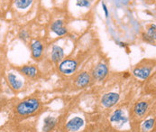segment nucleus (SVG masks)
Masks as SVG:
<instances>
[{
	"mask_svg": "<svg viewBox=\"0 0 156 132\" xmlns=\"http://www.w3.org/2000/svg\"><path fill=\"white\" fill-rule=\"evenodd\" d=\"M133 73H134V75L135 77H137L139 79H142V80H145L151 74V68H148L146 66L137 67V68L134 69Z\"/></svg>",
	"mask_w": 156,
	"mask_h": 132,
	"instance_id": "423d86ee",
	"label": "nucleus"
},
{
	"mask_svg": "<svg viewBox=\"0 0 156 132\" xmlns=\"http://www.w3.org/2000/svg\"><path fill=\"white\" fill-rule=\"evenodd\" d=\"M91 0H78L77 6H84V7H89L90 6Z\"/></svg>",
	"mask_w": 156,
	"mask_h": 132,
	"instance_id": "6ab92c4d",
	"label": "nucleus"
},
{
	"mask_svg": "<svg viewBox=\"0 0 156 132\" xmlns=\"http://www.w3.org/2000/svg\"><path fill=\"white\" fill-rule=\"evenodd\" d=\"M23 73L27 77H34L37 74V70L34 66H24L21 69Z\"/></svg>",
	"mask_w": 156,
	"mask_h": 132,
	"instance_id": "2eb2a0df",
	"label": "nucleus"
},
{
	"mask_svg": "<svg viewBox=\"0 0 156 132\" xmlns=\"http://www.w3.org/2000/svg\"><path fill=\"white\" fill-rule=\"evenodd\" d=\"M59 69L60 72L63 74H67V75L72 74L77 69V63L76 61L71 59L63 60L59 66Z\"/></svg>",
	"mask_w": 156,
	"mask_h": 132,
	"instance_id": "f03ea898",
	"label": "nucleus"
},
{
	"mask_svg": "<svg viewBox=\"0 0 156 132\" xmlns=\"http://www.w3.org/2000/svg\"><path fill=\"white\" fill-rule=\"evenodd\" d=\"M56 124V119L52 117H47L44 119V132L51 131Z\"/></svg>",
	"mask_w": 156,
	"mask_h": 132,
	"instance_id": "4468645a",
	"label": "nucleus"
},
{
	"mask_svg": "<svg viewBox=\"0 0 156 132\" xmlns=\"http://www.w3.org/2000/svg\"><path fill=\"white\" fill-rule=\"evenodd\" d=\"M119 100V95L117 93L115 92H110V93H107L102 97L101 102L102 104L106 107V108H110L112 106H114Z\"/></svg>",
	"mask_w": 156,
	"mask_h": 132,
	"instance_id": "7ed1b4c3",
	"label": "nucleus"
},
{
	"mask_svg": "<svg viewBox=\"0 0 156 132\" xmlns=\"http://www.w3.org/2000/svg\"><path fill=\"white\" fill-rule=\"evenodd\" d=\"M64 56V53L62 48H61L60 46L54 45L52 47V52H51V59L54 63H57L59 61H61Z\"/></svg>",
	"mask_w": 156,
	"mask_h": 132,
	"instance_id": "f8f14e48",
	"label": "nucleus"
},
{
	"mask_svg": "<svg viewBox=\"0 0 156 132\" xmlns=\"http://www.w3.org/2000/svg\"><path fill=\"white\" fill-rule=\"evenodd\" d=\"M19 37L23 39V40H26L27 37H28V34L26 33V31H22L19 35Z\"/></svg>",
	"mask_w": 156,
	"mask_h": 132,
	"instance_id": "aec40b11",
	"label": "nucleus"
},
{
	"mask_svg": "<svg viewBox=\"0 0 156 132\" xmlns=\"http://www.w3.org/2000/svg\"><path fill=\"white\" fill-rule=\"evenodd\" d=\"M147 38H150L152 41L155 40V24H152L148 30V34L146 35Z\"/></svg>",
	"mask_w": 156,
	"mask_h": 132,
	"instance_id": "a211bd4d",
	"label": "nucleus"
},
{
	"mask_svg": "<svg viewBox=\"0 0 156 132\" xmlns=\"http://www.w3.org/2000/svg\"><path fill=\"white\" fill-rule=\"evenodd\" d=\"M110 120H111L112 122L118 123V124L122 125V124H124V123H126L127 121V118L124 115L122 110H116L113 113V115L110 118Z\"/></svg>",
	"mask_w": 156,
	"mask_h": 132,
	"instance_id": "1a4fd4ad",
	"label": "nucleus"
},
{
	"mask_svg": "<svg viewBox=\"0 0 156 132\" xmlns=\"http://www.w3.org/2000/svg\"><path fill=\"white\" fill-rule=\"evenodd\" d=\"M8 82H9L11 87L16 90H18L22 88V82L13 73L8 74Z\"/></svg>",
	"mask_w": 156,
	"mask_h": 132,
	"instance_id": "ddd939ff",
	"label": "nucleus"
},
{
	"mask_svg": "<svg viewBox=\"0 0 156 132\" xmlns=\"http://www.w3.org/2000/svg\"><path fill=\"white\" fill-rule=\"evenodd\" d=\"M84 124V121L82 119L79 118V117H76L72 119H70L66 125V128H67L68 130L69 131H77L79 130Z\"/></svg>",
	"mask_w": 156,
	"mask_h": 132,
	"instance_id": "39448f33",
	"label": "nucleus"
},
{
	"mask_svg": "<svg viewBox=\"0 0 156 132\" xmlns=\"http://www.w3.org/2000/svg\"><path fill=\"white\" fill-rule=\"evenodd\" d=\"M51 29L54 34H56L59 36H62V35H66V33H67V30L62 25V20H57L54 23H52Z\"/></svg>",
	"mask_w": 156,
	"mask_h": 132,
	"instance_id": "6e6552de",
	"label": "nucleus"
},
{
	"mask_svg": "<svg viewBox=\"0 0 156 132\" xmlns=\"http://www.w3.org/2000/svg\"><path fill=\"white\" fill-rule=\"evenodd\" d=\"M102 6H103L104 12H105L106 17H108V7H107V6L105 5V3H102Z\"/></svg>",
	"mask_w": 156,
	"mask_h": 132,
	"instance_id": "412c9836",
	"label": "nucleus"
},
{
	"mask_svg": "<svg viewBox=\"0 0 156 132\" xmlns=\"http://www.w3.org/2000/svg\"><path fill=\"white\" fill-rule=\"evenodd\" d=\"M147 110H148V103L145 101H141L136 103L134 109V114L139 118H142L146 113Z\"/></svg>",
	"mask_w": 156,
	"mask_h": 132,
	"instance_id": "9d476101",
	"label": "nucleus"
},
{
	"mask_svg": "<svg viewBox=\"0 0 156 132\" xmlns=\"http://www.w3.org/2000/svg\"><path fill=\"white\" fill-rule=\"evenodd\" d=\"M31 49H32V54H33V57L34 59H39L41 56H42V53H43V49H44V46L43 44L40 42V41H35L34 42L32 45H31Z\"/></svg>",
	"mask_w": 156,
	"mask_h": 132,
	"instance_id": "0eeeda50",
	"label": "nucleus"
},
{
	"mask_svg": "<svg viewBox=\"0 0 156 132\" xmlns=\"http://www.w3.org/2000/svg\"><path fill=\"white\" fill-rule=\"evenodd\" d=\"M154 119H147L144 124H143V130L144 131H148L151 130L154 128Z\"/></svg>",
	"mask_w": 156,
	"mask_h": 132,
	"instance_id": "f3484780",
	"label": "nucleus"
},
{
	"mask_svg": "<svg viewBox=\"0 0 156 132\" xmlns=\"http://www.w3.org/2000/svg\"><path fill=\"white\" fill-rule=\"evenodd\" d=\"M34 0H16V6L19 9H25L27 8Z\"/></svg>",
	"mask_w": 156,
	"mask_h": 132,
	"instance_id": "dca6fc26",
	"label": "nucleus"
},
{
	"mask_svg": "<svg viewBox=\"0 0 156 132\" xmlns=\"http://www.w3.org/2000/svg\"><path fill=\"white\" fill-rule=\"evenodd\" d=\"M108 67L104 64H99L98 65L95 67V69L93 70V76L95 79H97L98 81H101L103 80L107 74H108Z\"/></svg>",
	"mask_w": 156,
	"mask_h": 132,
	"instance_id": "20e7f679",
	"label": "nucleus"
},
{
	"mask_svg": "<svg viewBox=\"0 0 156 132\" xmlns=\"http://www.w3.org/2000/svg\"><path fill=\"white\" fill-rule=\"evenodd\" d=\"M90 82V76L88 72L80 73L76 79V84L78 87H85Z\"/></svg>",
	"mask_w": 156,
	"mask_h": 132,
	"instance_id": "9b49d317",
	"label": "nucleus"
},
{
	"mask_svg": "<svg viewBox=\"0 0 156 132\" xmlns=\"http://www.w3.org/2000/svg\"><path fill=\"white\" fill-rule=\"evenodd\" d=\"M39 109V101L36 99H28L18 104L16 111L21 116H26L34 113Z\"/></svg>",
	"mask_w": 156,
	"mask_h": 132,
	"instance_id": "f257e3e1",
	"label": "nucleus"
}]
</instances>
